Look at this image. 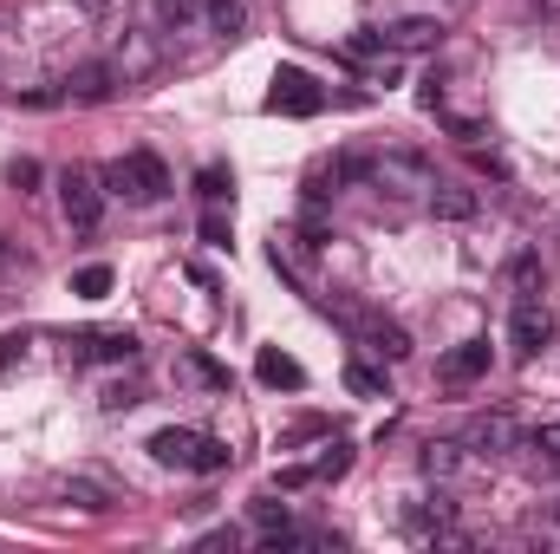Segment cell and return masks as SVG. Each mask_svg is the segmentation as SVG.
Wrapping results in <instances>:
<instances>
[{"label": "cell", "instance_id": "44dd1931", "mask_svg": "<svg viewBox=\"0 0 560 554\" xmlns=\"http://www.w3.org/2000/svg\"><path fill=\"white\" fill-rule=\"evenodd\" d=\"M72 293H79V300H105V293H112V268H105V262L79 268V275H72Z\"/></svg>", "mask_w": 560, "mask_h": 554}, {"label": "cell", "instance_id": "7402d4cb", "mask_svg": "<svg viewBox=\"0 0 560 554\" xmlns=\"http://www.w3.org/2000/svg\"><path fill=\"white\" fill-rule=\"evenodd\" d=\"M346 470H352V450H346V443H332V450L313 463V483H339Z\"/></svg>", "mask_w": 560, "mask_h": 554}, {"label": "cell", "instance_id": "52a82bcc", "mask_svg": "<svg viewBox=\"0 0 560 554\" xmlns=\"http://www.w3.org/2000/svg\"><path fill=\"white\" fill-rule=\"evenodd\" d=\"M489 366H495L489 339H463V346H450V353L436 359V379H443V385H476V379H489Z\"/></svg>", "mask_w": 560, "mask_h": 554}, {"label": "cell", "instance_id": "83f0119b", "mask_svg": "<svg viewBox=\"0 0 560 554\" xmlns=\"http://www.w3.org/2000/svg\"><path fill=\"white\" fill-rule=\"evenodd\" d=\"M13 366H26V333H7L0 339V372H13Z\"/></svg>", "mask_w": 560, "mask_h": 554}, {"label": "cell", "instance_id": "d4e9b609", "mask_svg": "<svg viewBox=\"0 0 560 554\" xmlns=\"http://www.w3.org/2000/svg\"><path fill=\"white\" fill-rule=\"evenodd\" d=\"M131 405H138V385H105V392H98V412H105V417L131 412Z\"/></svg>", "mask_w": 560, "mask_h": 554}, {"label": "cell", "instance_id": "4dcf8cb0", "mask_svg": "<svg viewBox=\"0 0 560 554\" xmlns=\"http://www.w3.org/2000/svg\"><path fill=\"white\" fill-rule=\"evenodd\" d=\"M476 170H482V176H509V163H502L495 150H476Z\"/></svg>", "mask_w": 560, "mask_h": 554}, {"label": "cell", "instance_id": "8fae6325", "mask_svg": "<svg viewBox=\"0 0 560 554\" xmlns=\"http://www.w3.org/2000/svg\"><path fill=\"white\" fill-rule=\"evenodd\" d=\"M476 209H482L476 189H463V183H430V216H436V222H469Z\"/></svg>", "mask_w": 560, "mask_h": 554}, {"label": "cell", "instance_id": "f1b7e54d", "mask_svg": "<svg viewBox=\"0 0 560 554\" xmlns=\"http://www.w3.org/2000/svg\"><path fill=\"white\" fill-rule=\"evenodd\" d=\"M156 13H163L170 26H183V20H196V0H156Z\"/></svg>", "mask_w": 560, "mask_h": 554}, {"label": "cell", "instance_id": "5bb4252c", "mask_svg": "<svg viewBox=\"0 0 560 554\" xmlns=\"http://www.w3.org/2000/svg\"><path fill=\"white\" fill-rule=\"evenodd\" d=\"M255 372H261V385H275V392H306V366L287 359V353H275V346H261Z\"/></svg>", "mask_w": 560, "mask_h": 554}, {"label": "cell", "instance_id": "9a60e30c", "mask_svg": "<svg viewBox=\"0 0 560 554\" xmlns=\"http://www.w3.org/2000/svg\"><path fill=\"white\" fill-rule=\"evenodd\" d=\"M469 443H476V450H489V457H502V450H515V443H522V430H515V417H509V412H489V417H476Z\"/></svg>", "mask_w": 560, "mask_h": 554}, {"label": "cell", "instance_id": "4316f807", "mask_svg": "<svg viewBox=\"0 0 560 554\" xmlns=\"http://www.w3.org/2000/svg\"><path fill=\"white\" fill-rule=\"evenodd\" d=\"M528 450H541L548 463H560V424H535L528 430Z\"/></svg>", "mask_w": 560, "mask_h": 554}, {"label": "cell", "instance_id": "2e32d148", "mask_svg": "<svg viewBox=\"0 0 560 554\" xmlns=\"http://www.w3.org/2000/svg\"><path fill=\"white\" fill-rule=\"evenodd\" d=\"M423 476H436V483H443V476H463V470H469V443H450V437H436V443H423Z\"/></svg>", "mask_w": 560, "mask_h": 554}, {"label": "cell", "instance_id": "30bf717a", "mask_svg": "<svg viewBox=\"0 0 560 554\" xmlns=\"http://www.w3.org/2000/svg\"><path fill=\"white\" fill-rule=\"evenodd\" d=\"M436 46H443V20H430V13L385 26V53H436Z\"/></svg>", "mask_w": 560, "mask_h": 554}, {"label": "cell", "instance_id": "1f68e13d", "mask_svg": "<svg viewBox=\"0 0 560 554\" xmlns=\"http://www.w3.org/2000/svg\"><path fill=\"white\" fill-rule=\"evenodd\" d=\"M72 7H79V13H92V20H98V13H105V7H112V0H72Z\"/></svg>", "mask_w": 560, "mask_h": 554}, {"label": "cell", "instance_id": "d6986e66", "mask_svg": "<svg viewBox=\"0 0 560 554\" xmlns=\"http://www.w3.org/2000/svg\"><path fill=\"white\" fill-rule=\"evenodd\" d=\"M209 26L222 39H248V7L242 0H209Z\"/></svg>", "mask_w": 560, "mask_h": 554}, {"label": "cell", "instance_id": "ffe728a7", "mask_svg": "<svg viewBox=\"0 0 560 554\" xmlns=\"http://www.w3.org/2000/svg\"><path fill=\"white\" fill-rule=\"evenodd\" d=\"M509 280H515V293H522V300H535V293H541V255H535V249H522V255L509 262Z\"/></svg>", "mask_w": 560, "mask_h": 554}, {"label": "cell", "instance_id": "5b68a950", "mask_svg": "<svg viewBox=\"0 0 560 554\" xmlns=\"http://www.w3.org/2000/svg\"><path fill=\"white\" fill-rule=\"evenodd\" d=\"M268 112H280V118H319V112H326V92L313 85V72L280 66L275 85H268Z\"/></svg>", "mask_w": 560, "mask_h": 554}, {"label": "cell", "instance_id": "f546056e", "mask_svg": "<svg viewBox=\"0 0 560 554\" xmlns=\"http://www.w3.org/2000/svg\"><path fill=\"white\" fill-rule=\"evenodd\" d=\"M306 483H313V463H293V470L275 476V489H306Z\"/></svg>", "mask_w": 560, "mask_h": 554}, {"label": "cell", "instance_id": "3957f363", "mask_svg": "<svg viewBox=\"0 0 560 554\" xmlns=\"http://www.w3.org/2000/svg\"><path fill=\"white\" fill-rule=\"evenodd\" d=\"M59 209H66V222L79 229V235H92L98 222H105V183L92 176V170H59Z\"/></svg>", "mask_w": 560, "mask_h": 554}, {"label": "cell", "instance_id": "277c9868", "mask_svg": "<svg viewBox=\"0 0 560 554\" xmlns=\"http://www.w3.org/2000/svg\"><path fill=\"white\" fill-rule=\"evenodd\" d=\"M138 333L131 326H112V333H72L66 339V359L72 366H138Z\"/></svg>", "mask_w": 560, "mask_h": 554}, {"label": "cell", "instance_id": "4fadbf2b", "mask_svg": "<svg viewBox=\"0 0 560 554\" xmlns=\"http://www.w3.org/2000/svg\"><path fill=\"white\" fill-rule=\"evenodd\" d=\"M118 92V72L112 66H79L72 79H66V99H79V105H105Z\"/></svg>", "mask_w": 560, "mask_h": 554}, {"label": "cell", "instance_id": "7c38bea8", "mask_svg": "<svg viewBox=\"0 0 560 554\" xmlns=\"http://www.w3.org/2000/svg\"><path fill=\"white\" fill-rule=\"evenodd\" d=\"M59 496H66L72 509H85V516H105V509L118 503V489H112L105 476H66V483H59Z\"/></svg>", "mask_w": 560, "mask_h": 554}, {"label": "cell", "instance_id": "cb8c5ba5", "mask_svg": "<svg viewBox=\"0 0 560 554\" xmlns=\"http://www.w3.org/2000/svg\"><path fill=\"white\" fill-rule=\"evenodd\" d=\"M39 176H46V170H39L33 157H13V163H7V183H13L20 196H33V189H39Z\"/></svg>", "mask_w": 560, "mask_h": 554}, {"label": "cell", "instance_id": "e0dca14e", "mask_svg": "<svg viewBox=\"0 0 560 554\" xmlns=\"http://www.w3.org/2000/svg\"><path fill=\"white\" fill-rule=\"evenodd\" d=\"M196 196H202L209 209H215V203H235V170H229V163H202V170H196Z\"/></svg>", "mask_w": 560, "mask_h": 554}, {"label": "cell", "instance_id": "ac0fdd59", "mask_svg": "<svg viewBox=\"0 0 560 554\" xmlns=\"http://www.w3.org/2000/svg\"><path fill=\"white\" fill-rule=\"evenodd\" d=\"M346 392H352V399H392L385 372H378V366H365V359H352V366H346Z\"/></svg>", "mask_w": 560, "mask_h": 554}, {"label": "cell", "instance_id": "484cf974", "mask_svg": "<svg viewBox=\"0 0 560 554\" xmlns=\"http://www.w3.org/2000/svg\"><path fill=\"white\" fill-rule=\"evenodd\" d=\"M202 242H209V249H229V242H235V229H229V216H222V209H209V216H202Z\"/></svg>", "mask_w": 560, "mask_h": 554}, {"label": "cell", "instance_id": "7a4b0ae2", "mask_svg": "<svg viewBox=\"0 0 560 554\" xmlns=\"http://www.w3.org/2000/svg\"><path fill=\"white\" fill-rule=\"evenodd\" d=\"M98 183H105V196H125V203H163L170 196V163L156 150H131V157L105 163Z\"/></svg>", "mask_w": 560, "mask_h": 554}, {"label": "cell", "instance_id": "6da1fadb", "mask_svg": "<svg viewBox=\"0 0 560 554\" xmlns=\"http://www.w3.org/2000/svg\"><path fill=\"white\" fill-rule=\"evenodd\" d=\"M163 470H189V476H222L229 463H235V450L222 443V437H209V430H189V424H163L150 443H143Z\"/></svg>", "mask_w": 560, "mask_h": 554}, {"label": "cell", "instance_id": "9c48e42d", "mask_svg": "<svg viewBox=\"0 0 560 554\" xmlns=\"http://www.w3.org/2000/svg\"><path fill=\"white\" fill-rule=\"evenodd\" d=\"M176 379H189L196 392H229V385H235L229 366H222L215 353H202V346H183V353H176Z\"/></svg>", "mask_w": 560, "mask_h": 554}, {"label": "cell", "instance_id": "603a6c76", "mask_svg": "<svg viewBox=\"0 0 560 554\" xmlns=\"http://www.w3.org/2000/svg\"><path fill=\"white\" fill-rule=\"evenodd\" d=\"M378 53H385V33H378V26H359V33L346 39V59H378Z\"/></svg>", "mask_w": 560, "mask_h": 554}, {"label": "cell", "instance_id": "ba28073f", "mask_svg": "<svg viewBox=\"0 0 560 554\" xmlns=\"http://www.w3.org/2000/svg\"><path fill=\"white\" fill-rule=\"evenodd\" d=\"M359 339L385 359V366H398V359H411V333L398 326V320H385V313H365L359 320Z\"/></svg>", "mask_w": 560, "mask_h": 554}, {"label": "cell", "instance_id": "8992f818", "mask_svg": "<svg viewBox=\"0 0 560 554\" xmlns=\"http://www.w3.org/2000/svg\"><path fill=\"white\" fill-rule=\"evenodd\" d=\"M548 339H555V313H548V300H515V313H509V353L528 366V359H541Z\"/></svg>", "mask_w": 560, "mask_h": 554}, {"label": "cell", "instance_id": "d6a6232c", "mask_svg": "<svg viewBox=\"0 0 560 554\" xmlns=\"http://www.w3.org/2000/svg\"><path fill=\"white\" fill-rule=\"evenodd\" d=\"M7 262H13V249H7V242H0V268H7Z\"/></svg>", "mask_w": 560, "mask_h": 554}]
</instances>
